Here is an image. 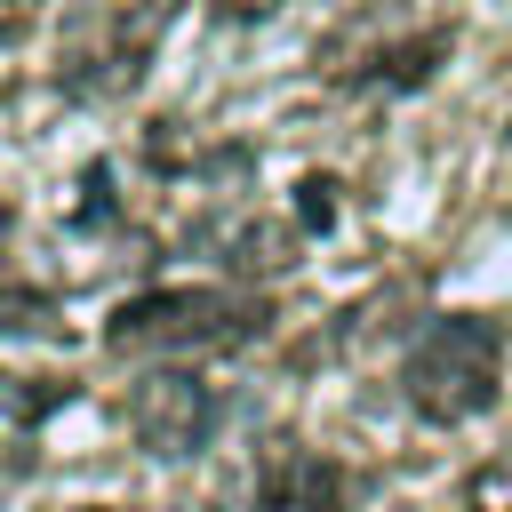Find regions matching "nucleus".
<instances>
[{
  "mask_svg": "<svg viewBox=\"0 0 512 512\" xmlns=\"http://www.w3.org/2000/svg\"><path fill=\"white\" fill-rule=\"evenodd\" d=\"M248 328H264V312L224 288H152L104 320V344L112 352H208V344H240Z\"/></svg>",
  "mask_w": 512,
  "mask_h": 512,
  "instance_id": "f03ea898",
  "label": "nucleus"
},
{
  "mask_svg": "<svg viewBox=\"0 0 512 512\" xmlns=\"http://www.w3.org/2000/svg\"><path fill=\"white\" fill-rule=\"evenodd\" d=\"M296 216H304L312 232H328V224H336V176H304V184H296Z\"/></svg>",
  "mask_w": 512,
  "mask_h": 512,
  "instance_id": "6e6552de",
  "label": "nucleus"
},
{
  "mask_svg": "<svg viewBox=\"0 0 512 512\" xmlns=\"http://www.w3.org/2000/svg\"><path fill=\"white\" fill-rule=\"evenodd\" d=\"M224 248H232V256H224L232 272H280V264H288V232H272V224H232Z\"/></svg>",
  "mask_w": 512,
  "mask_h": 512,
  "instance_id": "423d86ee",
  "label": "nucleus"
},
{
  "mask_svg": "<svg viewBox=\"0 0 512 512\" xmlns=\"http://www.w3.org/2000/svg\"><path fill=\"white\" fill-rule=\"evenodd\" d=\"M184 512H216V504H184Z\"/></svg>",
  "mask_w": 512,
  "mask_h": 512,
  "instance_id": "ddd939ff",
  "label": "nucleus"
},
{
  "mask_svg": "<svg viewBox=\"0 0 512 512\" xmlns=\"http://www.w3.org/2000/svg\"><path fill=\"white\" fill-rule=\"evenodd\" d=\"M216 416H224V400H216V384H200L192 368H152V376H136V392H128V432H136L152 456H192V448H208V440H216Z\"/></svg>",
  "mask_w": 512,
  "mask_h": 512,
  "instance_id": "7ed1b4c3",
  "label": "nucleus"
},
{
  "mask_svg": "<svg viewBox=\"0 0 512 512\" xmlns=\"http://www.w3.org/2000/svg\"><path fill=\"white\" fill-rule=\"evenodd\" d=\"M48 320V296H32V288H0V328L16 336V328H40Z\"/></svg>",
  "mask_w": 512,
  "mask_h": 512,
  "instance_id": "1a4fd4ad",
  "label": "nucleus"
},
{
  "mask_svg": "<svg viewBox=\"0 0 512 512\" xmlns=\"http://www.w3.org/2000/svg\"><path fill=\"white\" fill-rule=\"evenodd\" d=\"M256 512H344V464L312 448H280L256 472Z\"/></svg>",
  "mask_w": 512,
  "mask_h": 512,
  "instance_id": "20e7f679",
  "label": "nucleus"
},
{
  "mask_svg": "<svg viewBox=\"0 0 512 512\" xmlns=\"http://www.w3.org/2000/svg\"><path fill=\"white\" fill-rule=\"evenodd\" d=\"M40 0H0V32H24V16H32Z\"/></svg>",
  "mask_w": 512,
  "mask_h": 512,
  "instance_id": "9d476101",
  "label": "nucleus"
},
{
  "mask_svg": "<svg viewBox=\"0 0 512 512\" xmlns=\"http://www.w3.org/2000/svg\"><path fill=\"white\" fill-rule=\"evenodd\" d=\"M80 512H120V504H80Z\"/></svg>",
  "mask_w": 512,
  "mask_h": 512,
  "instance_id": "f8f14e48",
  "label": "nucleus"
},
{
  "mask_svg": "<svg viewBox=\"0 0 512 512\" xmlns=\"http://www.w3.org/2000/svg\"><path fill=\"white\" fill-rule=\"evenodd\" d=\"M496 360H504V336L488 320L456 312V320L424 328V344L400 368V392L424 424H472L480 408H496Z\"/></svg>",
  "mask_w": 512,
  "mask_h": 512,
  "instance_id": "f257e3e1",
  "label": "nucleus"
},
{
  "mask_svg": "<svg viewBox=\"0 0 512 512\" xmlns=\"http://www.w3.org/2000/svg\"><path fill=\"white\" fill-rule=\"evenodd\" d=\"M440 56H448V32H416V40H400V48H376V56L360 64V80H368V88H424Z\"/></svg>",
  "mask_w": 512,
  "mask_h": 512,
  "instance_id": "39448f33",
  "label": "nucleus"
},
{
  "mask_svg": "<svg viewBox=\"0 0 512 512\" xmlns=\"http://www.w3.org/2000/svg\"><path fill=\"white\" fill-rule=\"evenodd\" d=\"M272 0H224V16H264Z\"/></svg>",
  "mask_w": 512,
  "mask_h": 512,
  "instance_id": "9b49d317",
  "label": "nucleus"
},
{
  "mask_svg": "<svg viewBox=\"0 0 512 512\" xmlns=\"http://www.w3.org/2000/svg\"><path fill=\"white\" fill-rule=\"evenodd\" d=\"M464 512H512V464H480L464 480Z\"/></svg>",
  "mask_w": 512,
  "mask_h": 512,
  "instance_id": "0eeeda50",
  "label": "nucleus"
}]
</instances>
